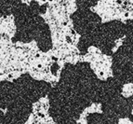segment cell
Here are the masks:
<instances>
[{"label": "cell", "instance_id": "obj_1", "mask_svg": "<svg viewBox=\"0 0 133 124\" xmlns=\"http://www.w3.org/2000/svg\"><path fill=\"white\" fill-rule=\"evenodd\" d=\"M74 24L76 32L85 35H89L98 28L100 23V17L93 12L82 9L74 16Z\"/></svg>", "mask_w": 133, "mask_h": 124}]
</instances>
